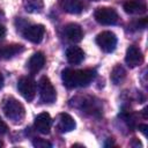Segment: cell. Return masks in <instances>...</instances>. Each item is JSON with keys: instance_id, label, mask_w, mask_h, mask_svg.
Returning <instances> with one entry per match:
<instances>
[{"instance_id": "obj_9", "label": "cell", "mask_w": 148, "mask_h": 148, "mask_svg": "<svg viewBox=\"0 0 148 148\" xmlns=\"http://www.w3.org/2000/svg\"><path fill=\"white\" fill-rule=\"evenodd\" d=\"M52 119L47 112H42L35 118V128L42 134H49L51 130Z\"/></svg>"}, {"instance_id": "obj_10", "label": "cell", "mask_w": 148, "mask_h": 148, "mask_svg": "<svg viewBox=\"0 0 148 148\" xmlns=\"http://www.w3.org/2000/svg\"><path fill=\"white\" fill-rule=\"evenodd\" d=\"M44 64H45L44 54L42 52H36L30 57L29 61L27 62V67L31 74H36L44 67Z\"/></svg>"}, {"instance_id": "obj_15", "label": "cell", "mask_w": 148, "mask_h": 148, "mask_svg": "<svg viewBox=\"0 0 148 148\" xmlns=\"http://www.w3.org/2000/svg\"><path fill=\"white\" fill-rule=\"evenodd\" d=\"M61 8L69 14H80L83 9V6L80 0H61Z\"/></svg>"}, {"instance_id": "obj_23", "label": "cell", "mask_w": 148, "mask_h": 148, "mask_svg": "<svg viewBox=\"0 0 148 148\" xmlns=\"http://www.w3.org/2000/svg\"><path fill=\"white\" fill-rule=\"evenodd\" d=\"M2 86H3V76H2V74L0 73V89L2 88Z\"/></svg>"}, {"instance_id": "obj_20", "label": "cell", "mask_w": 148, "mask_h": 148, "mask_svg": "<svg viewBox=\"0 0 148 148\" xmlns=\"http://www.w3.org/2000/svg\"><path fill=\"white\" fill-rule=\"evenodd\" d=\"M7 131H8V126L0 117V134H5V133H7Z\"/></svg>"}, {"instance_id": "obj_21", "label": "cell", "mask_w": 148, "mask_h": 148, "mask_svg": "<svg viewBox=\"0 0 148 148\" xmlns=\"http://www.w3.org/2000/svg\"><path fill=\"white\" fill-rule=\"evenodd\" d=\"M5 36H6V28L2 24H0V38H3Z\"/></svg>"}, {"instance_id": "obj_17", "label": "cell", "mask_w": 148, "mask_h": 148, "mask_svg": "<svg viewBox=\"0 0 148 148\" xmlns=\"http://www.w3.org/2000/svg\"><path fill=\"white\" fill-rule=\"evenodd\" d=\"M110 77H111V81L114 84H120L125 80V77H126V71H125V68L123 66H120V65L114 66L113 69H112V72H111Z\"/></svg>"}, {"instance_id": "obj_7", "label": "cell", "mask_w": 148, "mask_h": 148, "mask_svg": "<svg viewBox=\"0 0 148 148\" xmlns=\"http://www.w3.org/2000/svg\"><path fill=\"white\" fill-rule=\"evenodd\" d=\"M45 34V28L43 24H34L25 27L23 30V37L31 43H40Z\"/></svg>"}, {"instance_id": "obj_6", "label": "cell", "mask_w": 148, "mask_h": 148, "mask_svg": "<svg viewBox=\"0 0 148 148\" xmlns=\"http://www.w3.org/2000/svg\"><path fill=\"white\" fill-rule=\"evenodd\" d=\"M17 89L20 94L28 102H30L35 98L36 95V82L29 76H23L17 82Z\"/></svg>"}, {"instance_id": "obj_16", "label": "cell", "mask_w": 148, "mask_h": 148, "mask_svg": "<svg viewBox=\"0 0 148 148\" xmlns=\"http://www.w3.org/2000/svg\"><path fill=\"white\" fill-rule=\"evenodd\" d=\"M124 9L128 14H142L146 12L147 7L143 2L139 0H131L124 3Z\"/></svg>"}, {"instance_id": "obj_18", "label": "cell", "mask_w": 148, "mask_h": 148, "mask_svg": "<svg viewBox=\"0 0 148 148\" xmlns=\"http://www.w3.org/2000/svg\"><path fill=\"white\" fill-rule=\"evenodd\" d=\"M23 6L28 13H40L44 7V2L43 0H24Z\"/></svg>"}, {"instance_id": "obj_11", "label": "cell", "mask_w": 148, "mask_h": 148, "mask_svg": "<svg viewBox=\"0 0 148 148\" xmlns=\"http://www.w3.org/2000/svg\"><path fill=\"white\" fill-rule=\"evenodd\" d=\"M65 36L67 37V39L72 43H77L82 39L83 37V32L82 29L79 24L76 23H69L65 27Z\"/></svg>"}, {"instance_id": "obj_2", "label": "cell", "mask_w": 148, "mask_h": 148, "mask_svg": "<svg viewBox=\"0 0 148 148\" xmlns=\"http://www.w3.org/2000/svg\"><path fill=\"white\" fill-rule=\"evenodd\" d=\"M2 111L5 116L14 123H21L25 116V109L23 104L12 96L3 99Z\"/></svg>"}, {"instance_id": "obj_12", "label": "cell", "mask_w": 148, "mask_h": 148, "mask_svg": "<svg viewBox=\"0 0 148 148\" xmlns=\"http://www.w3.org/2000/svg\"><path fill=\"white\" fill-rule=\"evenodd\" d=\"M75 128V120L68 113H60L58 120V130L61 133L71 132Z\"/></svg>"}, {"instance_id": "obj_22", "label": "cell", "mask_w": 148, "mask_h": 148, "mask_svg": "<svg viewBox=\"0 0 148 148\" xmlns=\"http://www.w3.org/2000/svg\"><path fill=\"white\" fill-rule=\"evenodd\" d=\"M147 128H148L147 125H139V130H140L145 135H146V130H147Z\"/></svg>"}, {"instance_id": "obj_4", "label": "cell", "mask_w": 148, "mask_h": 148, "mask_svg": "<svg viewBox=\"0 0 148 148\" xmlns=\"http://www.w3.org/2000/svg\"><path fill=\"white\" fill-rule=\"evenodd\" d=\"M95 20L103 24V25H112L116 24L119 20V16L117 14V12L113 8L110 7H99L95 10Z\"/></svg>"}, {"instance_id": "obj_24", "label": "cell", "mask_w": 148, "mask_h": 148, "mask_svg": "<svg viewBox=\"0 0 148 148\" xmlns=\"http://www.w3.org/2000/svg\"><path fill=\"white\" fill-rule=\"evenodd\" d=\"M0 147H2V141L0 140Z\"/></svg>"}, {"instance_id": "obj_25", "label": "cell", "mask_w": 148, "mask_h": 148, "mask_svg": "<svg viewBox=\"0 0 148 148\" xmlns=\"http://www.w3.org/2000/svg\"><path fill=\"white\" fill-rule=\"evenodd\" d=\"M94 1H98V0H94Z\"/></svg>"}, {"instance_id": "obj_13", "label": "cell", "mask_w": 148, "mask_h": 148, "mask_svg": "<svg viewBox=\"0 0 148 148\" xmlns=\"http://www.w3.org/2000/svg\"><path fill=\"white\" fill-rule=\"evenodd\" d=\"M66 58L69 64L77 65L84 59V52L79 46H71L66 51Z\"/></svg>"}, {"instance_id": "obj_19", "label": "cell", "mask_w": 148, "mask_h": 148, "mask_svg": "<svg viewBox=\"0 0 148 148\" xmlns=\"http://www.w3.org/2000/svg\"><path fill=\"white\" fill-rule=\"evenodd\" d=\"M32 145H34L35 147H37V148H46V147L50 148V147H52V145H51L49 141H46V140H44V139H40V138L34 139Z\"/></svg>"}, {"instance_id": "obj_14", "label": "cell", "mask_w": 148, "mask_h": 148, "mask_svg": "<svg viewBox=\"0 0 148 148\" xmlns=\"http://www.w3.org/2000/svg\"><path fill=\"white\" fill-rule=\"evenodd\" d=\"M24 47L18 44H13V45H6L3 47H0V59H10L15 57L16 54L23 52Z\"/></svg>"}, {"instance_id": "obj_3", "label": "cell", "mask_w": 148, "mask_h": 148, "mask_svg": "<svg viewBox=\"0 0 148 148\" xmlns=\"http://www.w3.org/2000/svg\"><path fill=\"white\" fill-rule=\"evenodd\" d=\"M38 90L40 101L44 103H53L57 98V92L51 81L46 76H42L38 82Z\"/></svg>"}, {"instance_id": "obj_5", "label": "cell", "mask_w": 148, "mask_h": 148, "mask_svg": "<svg viewBox=\"0 0 148 148\" xmlns=\"http://www.w3.org/2000/svg\"><path fill=\"white\" fill-rule=\"evenodd\" d=\"M96 44L104 52H113L117 46V37L111 31H102L96 37Z\"/></svg>"}, {"instance_id": "obj_8", "label": "cell", "mask_w": 148, "mask_h": 148, "mask_svg": "<svg viewBox=\"0 0 148 148\" xmlns=\"http://www.w3.org/2000/svg\"><path fill=\"white\" fill-rule=\"evenodd\" d=\"M125 61L130 67H136L143 62V54L140 49L136 46L132 45L127 49L126 56H125Z\"/></svg>"}, {"instance_id": "obj_1", "label": "cell", "mask_w": 148, "mask_h": 148, "mask_svg": "<svg viewBox=\"0 0 148 148\" xmlns=\"http://www.w3.org/2000/svg\"><path fill=\"white\" fill-rule=\"evenodd\" d=\"M95 71L92 69H71L66 68L61 73V79L67 88L86 87L95 77Z\"/></svg>"}]
</instances>
